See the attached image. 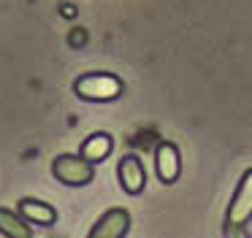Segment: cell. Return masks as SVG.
<instances>
[{"mask_svg": "<svg viewBox=\"0 0 252 238\" xmlns=\"http://www.w3.org/2000/svg\"><path fill=\"white\" fill-rule=\"evenodd\" d=\"M127 230H130V214L125 208H109L93 225L87 238H125Z\"/></svg>", "mask_w": 252, "mask_h": 238, "instance_id": "277c9868", "label": "cell"}, {"mask_svg": "<svg viewBox=\"0 0 252 238\" xmlns=\"http://www.w3.org/2000/svg\"><path fill=\"white\" fill-rule=\"evenodd\" d=\"M52 173L65 187H84L95 178V165L87 162L82 154H60L52 162Z\"/></svg>", "mask_w": 252, "mask_h": 238, "instance_id": "7a4b0ae2", "label": "cell"}, {"mask_svg": "<svg viewBox=\"0 0 252 238\" xmlns=\"http://www.w3.org/2000/svg\"><path fill=\"white\" fill-rule=\"evenodd\" d=\"M125 84H122L120 76L114 73H84L73 81V92L76 97L82 100H90V103H109V100H117L122 95Z\"/></svg>", "mask_w": 252, "mask_h": 238, "instance_id": "6da1fadb", "label": "cell"}, {"mask_svg": "<svg viewBox=\"0 0 252 238\" xmlns=\"http://www.w3.org/2000/svg\"><path fill=\"white\" fill-rule=\"evenodd\" d=\"M252 219V168L241 176L239 187H236L230 206L225 211V222H233V225H247Z\"/></svg>", "mask_w": 252, "mask_h": 238, "instance_id": "3957f363", "label": "cell"}, {"mask_svg": "<svg viewBox=\"0 0 252 238\" xmlns=\"http://www.w3.org/2000/svg\"><path fill=\"white\" fill-rule=\"evenodd\" d=\"M111 149H114V138H111L109 133H93L82 144V151H79V154L95 165V162H103L106 157L111 154Z\"/></svg>", "mask_w": 252, "mask_h": 238, "instance_id": "ba28073f", "label": "cell"}, {"mask_svg": "<svg viewBox=\"0 0 252 238\" xmlns=\"http://www.w3.org/2000/svg\"><path fill=\"white\" fill-rule=\"evenodd\" d=\"M222 238H252L244 230V225H233V222H222Z\"/></svg>", "mask_w": 252, "mask_h": 238, "instance_id": "30bf717a", "label": "cell"}, {"mask_svg": "<svg viewBox=\"0 0 252 238\" xmlns=\"http://www.w3.org/2000/svg\"><path fill=\"white\" fill-rule=\"evenodd\" d=\"M179 171H182L179 149L171 141L158 144V149H155V173H158V178L163 184H174L179 178Z\"/></svg>", "mask_w": 252, "mask_h": 238, "instance_id": "5b68a950", "label": "cell"}, {"mask_svg": "<svg viewBox=\"0 0 252 238\" xmlns=\"http://www.w3.org/2000/svg\"><path fill=\"white\" fill-rule=\"evenodd\" d=\"M19 214H22L30 225H41V227H49V225L57 222V211L52 208L49 203L35 200V198H22L19 200Z\"/></svg>", "mask_w": 252, "mask_h": 238, "instance_id": "52a82bcc", "label": "cell"}, {"mask_svg": "<svg viewBox=\"0 0 252 238\" xmlns=\"http://www.w3.org/2000/svg\"><path fill=\"white\" fill-rule=\"evenodd\" d=\"M117 178H120L122 189L127 195H141L147 187V171H144L141 160L136 154H125L117 165Z\"/></svg>", "mask_w": 252, "mask_h": 238, "instance_id": "8992f818", "label": "cell"}, {"mask_svg": "<svg viewBox=\"0 0 252 238\" xmlns=\"http://www.w3.org/2000/svg\"><path fill=\"white\" fill-rule=\"evenodd\" d=\"M0 236L6 238H33V227L22 214L0 208Z\"/></svg>", "mask_w": 252, "mask_h": 238, "instance_id": "9c48e42d", "label": "cell"}]
</instances>
